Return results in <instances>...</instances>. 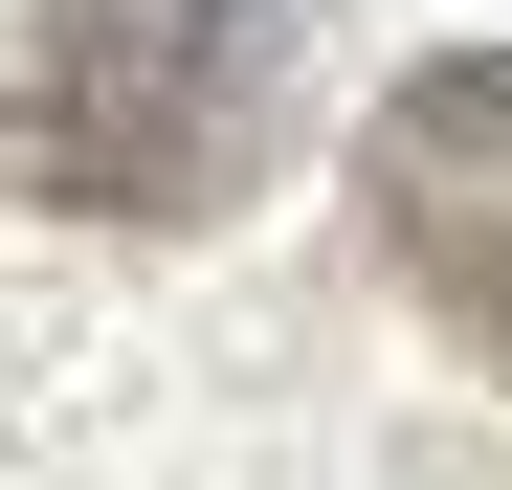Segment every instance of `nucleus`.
Returning a JSON list of instances; mask_svg holds the SVG:
<instances>
[{"label": "nucleus", "instance_id": "f257e3e1", "mask_svg": "<svg viewBox=\"0 0 512 490\" xmlns=\"http://www.w3.org/2000/svg\"><path fill=\"white\" fill-rule=\"evenodd\" d=\"M312 23L290 0H0V201L179 245L290 156Z\"/></svg>", "mask_w": 512, "mask_h": 490}, {"label": "nucleus", "instance_id": "f03ea898", "mask_svg": "<svg viewBox=\"0 0 512 490\" xmlns=\"http://www.w3.org/2000/svg\"><path fill=\"white\" fill-rule=\"evenodd\" d=\"M357 245L379 290H423V335L512 379V45H423L357 112Z\"/></svg>", "mask_w": 512, "mask_h": 490}]
</instances>
